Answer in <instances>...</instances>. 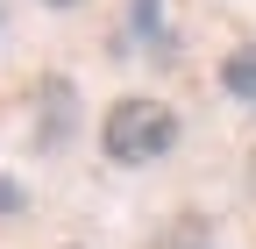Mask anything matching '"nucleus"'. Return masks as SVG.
I'll return each instance as SVG.
<instances>
[{"label": "nucleus", "instance_id": "0eeeda50", "mask_svg": "<svg viewBox=\"0 0 256 249\" xmlns=\"http://www.w3.org/2000/svg\"><path fill=\"white\" fill-rule=\"evenodd\" d=\"M0 28H8V0H0Z\"/></svg>", "mask_w": 256, "mask_h": 249}, {"label": "nucleus", "instance_id": "423d86ee", "mask_svg": "<svg viewBox=\"0 0 256 249\" xmlns=\"http://www.w3.org/2000/svg\"><path fill=\"white\" fill-rule=\"evenodd\" d=\"M43 8H86V0H43Z\"/></svg>", "mask_w": 256, "mask_h": 249}, {"label": "nucleus", "instance_id": "20e7f679", "mask_svg": "<svg viewBox=\"0 0 256 249\" xmlns=\"http://www.w3.org/2000/svg\"><path fill=\"white\" fill-rule=\"evenodd\" d=\"M128 14H136V43L171 50V36H164V0H128Z\"/></svg>", "mask_w": 256, "mask_h": 249}, {"label": "nucleus", "instance_id": "39448f33", "mask_svg": "<svg viewBox=\"0 0 256 249\" xmlns=\"http://www.w3.org/2000/svg\"><path fill=\"white\" fill-rule=\"evenodd\" d=\"M8 214H22V185H14V178H0V221H8Z\"/></svg>", "mask_w": 256, "mask_h": 249}, {"label": "nucleus", "instance_id": "7ed1b4c3", "mask_svg": "<svg viewBox=\"0 0 256 249\" xmlns=\"http://www.w3.org/2000/svg\"><path fill=\"white\" fill-rule=\"evenodd\" d=\"M220 92H235V100L256 114V43H242V50L220 57Z\"/></svg>", "mask_w": 256, "mask_h": 249}, {"label": "nucleus", "instance_id": "f257e3e1", "mask_svg": "<svg viewBox=\"0 0 256 249\" xmlns=\"http://www.w3.org/2000/svg\"><path fill=\"white\" fill-rule=\"evenodd\" d=\"M178 136H185L178 107H171V100H150V92H121V100L100 114V150H107L114 164H128V171L171 157Z\"/></svg>", "mask_w": 256, "mask_h": 249}, {"label": "nucleus", "instance_id": "f03ea898", "mask_svg": "<svg viewBox=\"0 0 256 249\" xmlns=\"http://www.w3.org/2000/svg\"><path fill=\"white\" fill-rule=\"evenodd\" d=\"M72 128H78V92H72V78H64V72L36 78V150H43V157L64 150Z\"/></svg>", "mask_w": 256, "mask_h": 249}]
</instances>
